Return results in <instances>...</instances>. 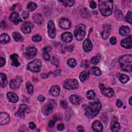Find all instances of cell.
I'll use <instances>...</instances> for the list:
<instances>
[{"mask_svg": "<svg viewBox=\"0 0 132 132\" xmlns=\"http://www.w3.org/2000/svg\"><path fill=\"white\" fill-rule=\"evenodd\" d=\"M86 116L89 119L94 118L99 113L102 108V104L100 102H90L88 105L83 106Z\"/></svg>", "mask_w": 132, "mask_h": 132, "instance_id": "cell-1", "label": "cell"}, {"mask_svg": "<svg viewBox=\"0 0 132 132\" xmlns=\"http://www.w3.org/2000/svg\"><path fill=\"white\" fill-rule=\"evenodd\" d=\"M114 3L110 0H100L99 1V8L103 16L108 17L111 15L113 9Z\"/></svg>", "mask_w": 132, "mask_h": 132, "instance_id": "cell-2", "label": "cell"}, {"mask_svg": "<svg viewBox=\"0 0 132 132\" xmlns=\"http://www.w3.org/2000/svg\"><path fill=\"white\" fill-rule=\"evenodd\" d=\"M119 62L121 69L127 72H132V56L131 54H126L120 57Z\"/></svg>", "mask_w": 132, "mask_h": 132, "instance_id": "cell-3", "label": "cell"}, {"mask_svg": "<svg viewBox=\"0 0 132 132\" xmlns=\"http://www.w3.org/2000/svg\"><path fill=\"white\" fill-rule=\"evenodd\" d=\"M74 36L77 40H82L86 35L85 26L84 24H80L77 25L74 30Z\"/></svg>", "mask_w": 132, "mask_h": 132, "instance_id": "cell-4", "label": "cell"}, {"mask_svg": "<svg viewBox=\"0 0 132 132\" xmlns=\"http://www.w3.org/2000/svg\"><path fill=\"white\" fill-rule=\"evenodd\" d=\"M41 67V60L39 59H36L28 63L27 69L31 72L37 73L40 71Z\"/></svg>", "mask_w": 132, "mask_h": 132, "instance_id": "cell-5", "label": "cell"}, {"mask_svg": "<svg viewBox=\"0 0 132 132\" xmlns=\"http://www.w3.org/2000/svg\"><path fill=\"white\" fill-rule=\"evenodd\" d=\"M63 87L67 90H74L79 88V82L76 79H68L63 82Z\"/></svg>", "mask_w": 132, "mask_h": 132, "instance_id": "cell-6", "label": "cell"}, {"mask_svg": "<svg viewBox=\"0 0 132 132\" xmlns=\"http://www.w3.org/2000/svg\"><path fill=\"white\" fill-rule=\"evenodd\" d=\"M56 103L53 100H50L48 104L43 106L42 111L43 114L46 116H48L52 113L53 108L56 106Z\"/></svg>", "mask_w": 132, "mask_h": 132, "instance_id": "cell-7", "label": "cell"}, {"mask_svg": "<svg viewBox=\"0 0 132 132\" xmlns=\"http://www.w3.org/2000/svg\"><path fill=\"white\" fill-rule=\"evenodd\" d=\"M48 34L51 39L54 38L56 35V30L53 21L50 20L48 24Z\"/></svg>", "mask_w": 132, "mask_h": 132, "instance_id": "cell-8", "label": "cell"}, {"mask_svg": "<svg viewBox=\"0 0 132 132\" xmlns=\"http://www.w3.org/2000/svg\"><path fill=\"white\" fill-rule=\"evenodd\" d=\"M99 87L101 90V92L102 93V94L104 96L108 97H111L114 96L115 92L112 88H106L103 84H100Z\"/></svg>", "mask_w": 132, "mask_h": 132, "instance_id": "cell-9", "label": "cell"}, {"mask_svg": "<svg viewBox=\"0 0 132 132\" xmlns=\"http://www.w3.org/2000/svg\"><path fill=\"white\" fill-rule=\"evenodd\" d=\"M22 82V79L20 76H18L16 79H12L9 83V85L11 88L16 89L20 87L21 83Z\"/></svg>", "mask_w": 132, "mask_h": 132, "instance_id": "cell-10", "label": "cell"}, {"mask_svg": "<svg viewBox=\"0 0 132 132\" xmlns=\"http://www.w3.org/2000/svg\"><path fill=\"white\" fill-rule=\"evenodd\" d=\"M121 46L126 49H131L132 48V36H130L125 39L122 40L121 41Z\"/></svg>", "mask_w": 132, "mask_h": 132, "instance_id": "cell-11", "label": "cell"}, {"mask_svg": "<svg viewBox=\"0 0 132 132\" xmlns=\"http://www.w3.org/2000/svg\"><path fill=\"white\" fill-rule=\"evenodd\" d=\"M27 110V106L26 104H21L20 105L18 111L16 113V115L19 118L23 119L25 117V114Z\"/></svg>", "mask_w": 132, "mask_h": 132, "instance_id": "cell-12", "label": "cell"}, {"mask_svg": "<svg viewBox=\"0 0 132 132\" xmlns=\"http://www.w3.org/2000/svg\"><path fill=\"white\" fill-rule=\"evenodd\" d=\"M59 24L60 27L63 30H68L71 26V21L67 18L61 19L59 22Z\"/></svg>", "mask_w": 132, "mask_h": 132, "instance_id": "cell-13", "label": "cell"}, {"mask_svg": "<svg viewBox=\"0 0 132 132\" xmlns=\"http://www.w3.org/2000/svg\"><path fill=\"white\" fill-rule=\"evenodd\" d=\"M10 121V116L8 114L5 112H1L0 115V124L5 125L8 124Z\"/></svg>", "mask_w": 132, "mask_h": 132, "instance_id": "cell-14", "label": "cell"}, {"mask_svg": "<svg viewBox=\"0 0 132 132\" xmlns=\"http://www.w3.org/2000/svg\"><path fill=\"white\" fill-rule=\"evenodd\" d=\"M37 53V51L36 48L34 47H32L28 48H27L26 53H25V55L28 58H32L33 57H35Z\"/></svg>", "mask_w": 132, "mask_h": 132, "instance_id": "cell-15", "label": "cell"}, {"mask_svg": "<svg viewBox=\"0 0 132 132\" xmlns=\"http://www.w3.org/2000/svg\"><path fill=\"white\" fill-rule=\"evenodd\" d=\"M92 129L95 132H102L103 130V126L100 121L96 120L92 123Z\"/></svg>", "mask_w": 132, "mask_h": 132, "instance_id": "cell-16", "label": "cell"}, {"mask_svg": "<svg viewBox=\"0 0 132 132\" xmlns=\"http://www.w3.org/2000/svg\"><path fill=\"white\" fill-rule=\"evenodd\" d=\"M61 40L66 43H69L72 41L73 39L72 34L70 32H65L61 35Z\"/></svg>", "mask_w": 132, "mask_h": 132, "instance_id": "cell-17", "label": "cell"}, {"mask_svg": "<svg viewBox=\"0 0 132 132\" xmlns=\"http://www.w3.org/2000/svg\"><path fill=\"white\" fill-rule=\"evenodd\" d=\"M93 48L92 43L89 39H87L83 43V49L85 52H89Z\"/></svg>", "mask_w": 132, "mask_h": 132, "instance_id": "cell-18", "label": "cell"}, {"mask_svg": "<svg viewBox=\"0 0 132 132\" xmlns=\"http://www.w3.org/2000/svg\"><path fill=\"white\" fill-rule=\"evenodd\" d=\"M81 97L76 95H72L70 97V101L73 104L78 105H80L82 102Z\"/></svg>", "mask_w": 132, "mask_h": 132, "instance_id": "cell-19", "label": "cell"}, {"mask_svg": "<svg viewBox=\"0 0 132 132\" xmlns=\"http://www.w3.org/2000/svg\"><path fill=\"white\" fill-rule=\"evenodd\" d=\"M7 96L8 97V100H9V101L12 103H13L17 102L19 100L18 96L14 92H10L7 93Z\"/></svg>", "mask_w": 132, "mask_h": 132, "instance_id": "cell-20", "label": "cell"}, {"mask_svg": "<svg viewBox=\"0 0 132 132\" xmlns=\"http://www.w3.org/2000/svg\"><path fill=\"white\" fill-rule=\"evenodd\" d=\"M60 91V88L58 85L53 86V87H51V88L50 89V94L54 96H57L59 95Z\"/></svg>", "mask_w": 132, "mask_h": 132, "instance_id": "cell-21", "label": "cell"}, {"mask_svg": "<svg viewBox=\"0 0 132 132\" xmlns=\"http://www.w3.org/2000/svg\"><path fill=\"white\" fill-rule=\"evenodd\" d=\"M120 35L122 36H128L130 33V29L127 26H122L119 30Z\"/></svg>", "mask_w": 132, "mask_h": 132, "instance_id": "cell-22", "label": "cell"}, {"mask_svg": "<svg viewBox=\"0 0 132 132\" xmlns=\"http://www.w3.org/2000/svg\"><path fill=\"white\" fill-rule=\"evenodd\" d=\"M11 59L12 60V64L13 66L18 67L19 66H20V63L19 62L18 58V55L17 54H13L11 55Z\"/></svg>", "mask_w": 132, "mask_h": 132, "instance_id": "cell-23", "label": "cell"}, {"mask_svg": "<svg viewBox=\"0 0 132 132\" xmlns=\"http://www.w3.org/2000/svg\"><path fill=\"white\" fill-rule=\"evenodd\" d=\"M117 76H118V79L120 81V82L122 83V84H125V83L128 82L130 80L129 76L123 74L118 73V74H117Z\"/></svg>", "mask_w": 132, "mask_h": 132, "instance_id": "cell-24", "label": "cell"}, {"mask_svg": "<svg viewBox=\"0 0 132 132\" xmlns=\"http://www.w3.org/2000/svg\"><path fill=\"white\" fill-rule=\"evenodd\" d=\"M33 19L34 20V21L35 22V23L38 24H39V25L42 24L44 22L43 18L41 14L40 13L35 14L33 17Z\"/></svg>", "mask_w": 132, "mask_h": 132, "instance_id": "cell-25", "label": "cell"}, {"mask_svg": "<svg viewBox=\"0 0 132 132\" xmlns=\"http://www.w3.org/2000/svg\"><path fill=\"white\" fill-rule=\"evenodd\" d=\"M11 41V38L6 34H3L0 37V42L2 44L8 43Z\"/></svg>", "mask_w": 132, "mask_h": 132, "instance_id": "cell-26", "label": "cell"}, {"mask_svg": "<svg viewBox=\"0 0 132 132\" xmlns=\"http://www.w3.org/2000/svg\"><path fill=\"white\" fill-rule=\"evenodd\" d=\"M0 78H1V86L2 88L5 87L7 85V80L6 75L4 73H1L0 74Z\"/></svg>", "mask_w": 132, "mask_h": 132, "instance_id": "cell-27", "label": "cell"}, {"mask_svg": "<svg viewBox=\"0 0 132 132\" xmlns=\"http://www.w3.org/2000/svg\"><path fill=\"white\" fill-rule=\"evenodd\" d=\"M21 31L24 34H28L31 32V27L28 24H23L21 27Z\"/></svg>", "mask_w": 132, "mask_h": 132, "instance_id": "cell-28", "label": "cell"}, {"mask_svg": "<svg viewBox=\"0 0 132 132\" xmlns=\"http://www.w3.org/2000/svg\"><path fill=\"white\" fill-rule=\"evenodd\" d=\"M9 19L11 22L14 23L19 19V14L17 12H13L11 14Z\"/></svg>", "mask_w": 132, "mask_h": 132, "instance_id": "cell-29", "label": "cell"}, {"mask_svg": "<svg viewBox=\"0 0 132 132\" xmlns=\"http://www.w3.org/2000/svg\"><path fill=\"white\" fill-rule=\"evenodd\" d=\"M80 14L82 17L85 19H88L90 17L89 12L86 8H84L82 9L80 12Z\"/></svg>", "mask_w": 132, "mask_h": 132, "instance_id": "cell-30", "label": "cell"}, {"mask_svg": "<svg viewBox=\"0 0 132 132\" xmlns=\"http://www.w3.org/2000/svg\"><path fill=\"white\" fill-rule=\"evenodd\" d=\"M91 73L96 76H99L101 74V71L99 68L96 67H93L90 70Z\"/></svg>", "mask_w": 132, "mask_h": 132, "instance_id": "cell-31", "label": "cell"}, {"mask_svg": "<svg viewBox=\"0 0 132 132\" xmlns=\"http://www.w3.org/2000/svg\"><path fill=\"white\" fill-rule=\"evenodd\" d=\"M95 96H96V93L94 90H89L86 93V97L88 100H94L95 98Z\"/></svg>", "mask_w": 132, "mask_h": 132, "instance_id": "cell-32", "label": "cell"}, {"mask_svg": "<svg viewBox=\"0 0 132 132\" xmlns=\"http://www.w3.org/2000/svg\"><path fill=\"white\" fill-rule=\"evenodd\" d=\"M60 2L62 3L63 5H64L66 7H72L74 5L75 1H73V0H67V1H60Z\"/></svg>", "mask_w": 132, "mask_h": 132, "instance_id": "cell-33", "label": "cell"}, {"mask_svg": "<svg viewBox=\"0 0 132 132\" xmlns=\"http://www.w3.org/2000/svg\"><path fill=\"white\" fill-rule=\"evenodd\" d=\"M27 7L29 11L33 12L34 11H35V9L37 8V5L35 3L30 2L28 3Z\"/></svg>", "mask_w": 132, "mask_h": 132, "instance_id": "cell-34", "label": "cell"}, {"mask_svg": "<svg viewBox=\"0 0 132 132\" xmlns=\"http://www.w3.org/2000/svg\"><path fill=\"white\" fill-rule=\"evenodd\" d=\"M26 88L27 90V92L28 94H30L31 95L33 94L34 92V86L33 85L31 84V83L30 82H27L26 83Z\"/></svg>", "mask_w": 132, "mask_h": 132, "instance_id": "cell-35", "label": "cell"}, {"mask_svg": "<svg viewBox=\"0 0 132 132\" xmlns=\"http://www.w3.org/2000/svg\"><path fill=\"white\" fill-rule=\"evenodd\" d=\"M88 74L86 71H83L80 73V80L81 82H85L87 79Z\"/></svg>", "mask_w": 132, "mask_h": 132, "instance_id": "cell-36", "label": "cell"}, {"mask_svg": "<svg viewBox=\"0 0 132 132\" xmlns=\"http://www.w3.org/2000/svg\"><path fill=\"white\" fill-rule=\"evenodd\" d=\"M115 14L116 18H117V20H121L122 19H123V13H122V12L120 10H116L115 11Z\"/></svg>", "mask_w": 132, "mask_h": 132, "instance_id": "cell-37", "label": "cell"}, {"mask_svg": "<svg viewBox=\"0 0 132 132\" xmlns=\"http://www.w3.org/2000/svg\"><path fill=\"white\" fill-rule=\"evenodd\" d=\"M12 37L13 39L16 41H19L22 38L21 35L18 32H14L12 34Z\"/></svg>", "mask_w": 132, "mask_h": 132, "instance_id": "cell-38", "label": "cell"}, {"mask_svg": "<svg viewBox=\"0 0 132 132\" xmlns=\"http://www.w3.org/2000/svg\"><path fill=\"white\" fill-rule=\"evenodd\" d=\"M67 64L71 68H74L76 65V61L74 59H69L67 60Z\"/></svg>", "mask_w": 132, "mask_h": 132, "instance_id": "cell-39", "label": "cell"}, {"mask_svg": "<svg viewBox=\"0 0 132 132\" xmlns=\"http://www.w3.org/2000/svg\"><path fill=\"white\" fill-rule=\"evenodd\" d=\"M120 130V125L118 122H115L112 126L111 131L113 132H118Z\"/></svg>", "mask_w": 132, "mask_h": 132, "instance_id": "cell-40", "label": "cell"}, {"mask_svg": "<svg viewBox=\"0 0 132 132\" xmlns=\"http://www.w3.org/2000/svg\"><path fill=\"white\" fill-rule=\"evenodd\" d=\"M132 12H128L125 17V20L126 21V22L129 23L131 24H132Z\"/></svg>", "mask_w": 132, "mask_h": 132, "instance_id": "cell-41", "label": "cell"}, {"mask_svg": "<svg viewBox=\"0 0 132 132\" xmlns=\"http://www.w3.org/2000/svg\"><path fill=\"white\" fill-rule=\"evenodd\" d=\"M100 60V57L99 56H96L92 57L91 60V62L94 65H96L99 63Z\"/></svg>", "mask_w": 132, "mask_h": 132, "instance_id": "cell-42", "label": "cell"}, {"mask_svg": "<svg viewBox=\"0 0 132 132\" xmlns=\"http://www.w3.org/2000/svg\"><path fill=\"white\" fill-rule=\"evenodd\" d=\"M101 36L104 39H107L109 36V32L108 30H104L101 33Z\"/></svg>", "mask_w": 132, "mask_h": 132, "instance_id": "cell-43", "label": "cell"}, {"mask_svg": "<svg viewBox=\"0 0 132 132\" xmlns=\"http://www.w3.org/2000/svg\"><path fill=\"white\" fill-rule=\"evenodd\" d=\"M41 39H42L41 37L39 35H36L32 37V40L34 42H39L41 40Z\"/></svg>", "mask_w": 132, "mask_h": 132, "instance_id": "cell-44", "label": "cell"}, {"mask_svg": "<svg viewBox=\"0 0 132 132\" xmlns=\"http://www.w3.org/2000/svg\"><path fill=\"white\" fill-rule=\"evenodd\" d=\"M51 62H52L53 65L56 66V67H58V65H59V63H60L59 60H58L57 58H56V57H53L52 60H51Z\"/></svg>", "mask_w": 132, "mask_h": 132, "instance_id": "cell-45", "label": "cell"}, {"mask_svg": "<svg viewBox=\"0 0 132 132\" xmlns=\"http://www.w3.org/2000/svg\"><path fill=\"white\" fill-rule=\"evenodd\" d=\"M43 58L44 60L47 61L50 60V56L49 55V54H48V52H44L43 54Z\"/></svg>", "mask_w": 132, "mask_h": 132, "instance_id": "cell-46", "label": "cell"}, {"mask_svg": "<svg viewBox=\"0 0 132 132\" xmlns=\"http://www.w3.org/2000/svg\"><path fill=\"white\" fill-rule=\"evenodd\" d=\"M60 106L61 107H62L64 109H66L67 107H68V104H67V103L64 101V100H61L60 102Z\"/></svg>", "mask_w": 132, "mask_h": 132, "instance_id": "cell-47", "label": "cell"}, {"mask_svg": "<svg viewBox=\"0 0 132 132\" xmlns=\"http://www.w3.org/2000/svg\"><path fill=\"white\" fill-rule=\"evenodd\" d=\"M109 42L112 45H114L117 43V39L115 37L113 36L110 38L109 39Z\"/></svg>", "mask_w": 132, "mask_h": 132, "instance_id": "cell-48", "label": "cell"}, {"mask_svg": "<svg viewBox=\"0 0 132 132\" xmlns=\"http://www.w3.org/2000/svg\"><path fill=\"white\" fill-rule=\"evenodd\" d=\"M81 66L82 67H84V68L88 67V61L86 60H83L81 62Z\"/></svg>", "mask_w": 132, "mask_h": 132, "instance_id": "cell-49", "label": "cell"}, {"mask_svg": "<svg viewBox=\"0 0 132 132\" xmlns=\"http://www.w3.org/2000/svg\"><path fill=\"white\" fill-rule=\"evenodd\" d=\"M6 63V60L4 58L1 57L0 58V66L1 67L4 66Z\"/></svg>", "mask_w": 132, "mask_h": 132, "instance_id": "cell-50", "label": "cell"}, {"mask_svg": "<svg viewBox=\"0 0 132 132\" xmlns=\"http://www.w3.org/2000/svg\"><path fill=\"white\" fill-rule=\"evenodd\" d=\"M29 16H30V14H29V13L26 11H24L22 13V17L24 19H26L27 18H28Z\"/></svg>", "mask_w": 132, "mask_h": 132, "instance_id": "cell-51", "label": "cell"}, {"mask_svg": "<svg viewBox=\"0 0 132 132\" xmlns=\"http://www.w3.org/2000/svg\"><path fill=\"white\" fill-rule=\"evenodd\" d=\"M90 7L92 9H95L96 7V2L92 1L90 3Z\"/></svg>", "mask_w": 132, "mask_h": 132, "instance_id": "cell-52", "label": "cell"}, {"mask_svg": "<svg viewBox=\"0 0 132 132\" xmlns=\"http://www.w3.org/2000/svg\"><path fill=\"white\" fill-rule=\"evenodd\" d=\"M52 49V48L50 46H46L45 47L43 48V51H44V52H48L49 51H50Z\"/></svg>", "mask_w": 132, "mask_h": 132, "instance_id": "cell-53", "label": "cell"}, {"mask_svg": "<svg viewBox=\"0 0 132 132\" xmlns=\"http://www.w3.org/2000/svg\"><path fill=\"white\" fill-rule=\"evenodd\" d=\"M29 127H30V128L31 130H34L36 128V125H35V124L34 123V122H30V123H29Z\"/></svg>", "mask_w": 132, "mask_h": 132, "instance_id": "cell-54", "label": "cell"}, {"mask_svg": "<svg viewBox=\"0 0 132 132\" xmlns=\"http://www.w3.org/2000/svg\"><path fill=\"white\" fill-rule=\"evenodd\" d=\"M38 100L39 101H40V102H43L46 100V98L43 96L40 95V96H39L38 97Z\"/></svg>", "mask_w": 132, "mask_h": 132, "instance_id": "cell-55", "label": "cell"}, {"mask_svg": "<svg viewBox=\"0 0 132 132\" xmlns=\"http://www.w3.org/2000/svg\"><path fill=\"white\" fill-rule=\"evenodd\" d=\"M117 106L118 107V108H120V107H121L122 106V105H123V103H122V102L118 99V100H117Z\"/></svg>", "mask_w": 132, "mask_h": 132, "instance_id": "cell-56", "label": "cell"}, {"mask_svg": "<svg viewBox=\"0 0 132 132\" xmlns=\"http://www.w3.org/2000/svg\"><path fill=\"white\" fill-rule=\"evenodd\" d=\"M56 121H55L54 119H52L48 123V126H50V128H53V127L54 126L55 123Z\"/></svg>", "mask_w": 132, "mask_h": 132, "instance_id": "cell-57", "label": "cell"}, {"mask_svg": "<svg viewBox=\"0 0 132 132\" xmlns=\"http://www.w3.org/2000/svg\"><path fill=\"white\" fill-rule=\"evenodd\" d=\"M64 129V125L62 123H60L57 125V129L59 131H62Z\"/></svg>", "mask_w": 132, "mask_h": 132, "instance_id": "cell-58", "label": "cell"}, {"mask_svg": "<svg viewBox=\"0 0 132 132\" xmlns=\"http://www.w3.org/2000/svg\"><path fill=\"white\" fill-rule=\"evenodd\" d=\"M77 131H79V132H82L84 131V128L83 126L79 125V126H77Z\"/></svg>", "mask_w": 132, "mask_h": 132, "instance_id": "cell-59", "label": "cell"}, {"mask_svg": "<svg viewBox=\"0 0 132 132\" xmlns=\"http://www.w3.org/2000/svg\"><path fill=\"white\" fill-rule=\"evenodd\" d=\"M6 27V23H5V21H3L1 23V27L2 29H5Z\"/></svg>", "mask_w": 132, "mask_h": 132, "instance_id": "cell-60", "label": "cell"}, {"mask_svg": "<svg viewBox=\"0 0 132 132\" xmlns=\"http://www.w3.org/2000/svg\"><path fill=\"white\" fill-rule=\"evenodd\" d=\"M50 73H48V74H45V73H43V74H41V76L43 78V79H46V78L48 77V76L50 75V74H50Z\"/></svg>", "mask_w": 132, "mask_h": 132, "instance_id": "cell-61", "label": "cell"}, {"mask_svg": "<svg viewBox=\"0 0 132 132\" xmlns=\"http://www.w3.org/2000/svg\"><path fill=\"white\" fill-rule=\"evenodd\" d=\"M73 46V45H71V46H69V47H67V50H68V51H69V52H71V51L73 50V48H71V47H72Z\"/></svg>", "mask_w": 132, "mask_h": 132, "instance_id": "cell-62", "label": "cell"}, {"mask_svg": "<svg viewBox=\"0 0 132 132\" xmlns=\"http://www.w3.org/2000/svg\"><path fill=\"white\" fill-rule=\"evenodd\" d=\"M21 22V20L20 19H19L17 21H16L15 22H14V23H15L16 24H18L19 23V22Z\"/></svg>", "mask_w": 132, "mask_h": 132, "instance_id": "cell-63", "label": "cell"}, {"mask_svg": "<svg viewBox=\"0 0 132 132\" xmlns=\"http://www.w3.org/2000/svg\"><path fill=\"white\" fill-rule=\"evenodd\" d=\"M132 97L131 96L130 97V99H129V103L130 104V105H132Z\"/></svg>", "mask_w": 132, "mask_h": 132, "instance_id": "cell-64", "label": "cell"}]
</instances>
